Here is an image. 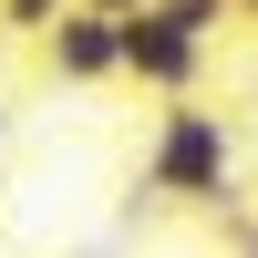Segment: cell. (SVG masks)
<instances>
[{"mask_svg": "<svg viewBox=\"0 0 258 258\" xmlns=\"http://www.w3.org/2000/svg\"><path fill=\"white\" fill-rule=\"evenodd\" d=\"M227 0H135L114 11V83H145V93H197V73L217 62Z\"/></svg>", "mask_w": 258, "mask_h": 258, "instance_id": "cell-1", "label": "cell"}, {"mask_svg": "<svg viewBox=\"0 0 258 258\" xmlns=\"http://www.w3.org/2000/svg\"><path fill=\"white\" fill-rule=\"evenodd\" d=\"M83 11H135V0H83Z\"/></svg>", "mask_w": 258, "mask_h": 258, "instance_id": "cell-5", "label": "cell"}, {"mask_svg": "<svg viewBox=\"0 0 258 258\" xmlns=\"http://www.w3.org/2000/svg\"><path fill=\"white\" fill-rule=\"evenodd\" d=\"M41 62H52V83H114V11L62 0L41 21Z\"/></svg>", "mask_w": 258, "mask_h": 258, "instance_id": "cell-3", "label": "cell"}, {"mask_svg": "<svg viewBox=\"0 0 258 258\" xmlns=\"http://www.w3.org/2000/svg\"><path fill=\"white\" fill-rule=\"evenodd\" d=\"M227 11H248V21H258V0H227Z\"/></svg>", "mask_w": 258, "mask_h": 258, "instance_id": "cell-7", "label": "cell"}, {"mask_svg": "<svg viewBox=\"0 0 258 258\" xmlns=\"http://www.w3.org/2000/svg\"><path fill=\"white\" fill-rule=\"evenodd\" d=\"M145 197L155 207H238V135H227V114H207L197 93L165 103L155 145H145Z\"/></svg>", "mask_w": 258, "mask_h": 258, "instance_id": "cell-2", "label": "cell"}, {"mask_svg": "<svg viewBox=\"0 0 258 258\" xmlns=\"http://www.w3.org/2000/svg\"><path fill=\"white\" fill-rule=\"evenodd\" d=\"M0 145H11V103H0Z\"/></svg>", "mask_w": 258, "mask_h": 258, "instance_id": "cell-6", "label": "cell"}, {"mask_svg": "<svg viewBox=\"0 0 258 258\" xmlns=\"http://www.w3.org/2000/svg\"><path fill=\"white\" fill-rule=\"evenodd\" d=\"M52 11H62V0H0V31H41Z\"/></svg>", "mask_w": 258, "mask_h": 258, "instance_id": "cell-4", "label": "cell"}]
</instances>
